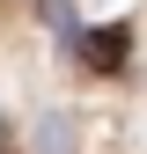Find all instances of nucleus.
I'll return each instance as SVG.
<instances>
[{
    "label": "nucleus",
    "instance_id": "f257e3e1",
    "mask_svg": "<svg viewBox=\"0 0 147 154\" xmlns=\"http://www.w3.org/2000/svg\"><path fill=\"white\" fill-rule=\"evenodd\" d=\"M74 44H81L96 66H118V59H125V37H118V29H110V37H74Z\"/></svg>",
    "mask_w": 147,
    "mask_h": 154
},
{
    "label": "nucleus",
    "instance_id": "f03ea898",
    "mask_svg": "<svg viewBox=\"0 0 147 154\" xmlns=\"http://www.w3.org/2000/svg\"><path fill=\"white\" fill-rule=\"evenodd\" d=\"M37 154H66V118H59V110L37 118Z\"/></svg>",
    "mask_w": 147,
    "mask_h": 154
},
{
    "label": "nucleus",
    "instance_id": "7ed1b4c3",
    "mask_svg": "<svg viewBox=\"0 0 147 154\" xmlns=\"http://www.w3.org/2000/svg\"><path fill=\"white\" fill-rule=\"evenodd\" d=\"M44 22H52V29H59V37H66V44H74V37H81V22H74V8H66V0H44Z\"/></svg>",
    "mask_w": 147,
    "mask_h": 154
},
{
    "label": "nucleus",
    "instance_id": "20e7f679",
    "mask_svg": "<svg viewBox=\"0 0 147 154\" xmlns=\"http://www.w3.org/2000/svg\"><path fill=\"white\" fill-rule=\"evenodd\" d=\"M0 154H8V140H0Z\"/></svg>",
    "mask_w": 147,
    "mask_h": 154
}]
</instances>
